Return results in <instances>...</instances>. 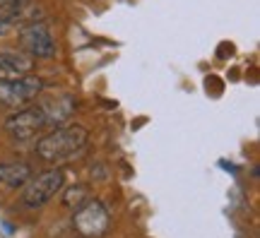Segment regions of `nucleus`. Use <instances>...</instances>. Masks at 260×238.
Listing matches in <instances>:
<instances>
[{"label": "nucleus", "mask_w": 260, "mask_h": 238, "mask_svg": "<svg viewBox=\"0 0 260 238\" xmlns=\"http://www.w3.org/2000/svg\"><path fill=\"white\" fill-rule=\"evenodd\" d=\"M89 142V132L82 125H56L37 142V156L48 164L68 161L82 152Z\"/></svg>", "instance_id": "nucleus-1"}, {"label": "nucleus", "mask_w": 260, "mask_h": 238, "mask_svg": "<svg viewBox=\"0 0 260 238\" xmlns=\"http://www.w3.org/2000/svg\"><path fill=\"white\" fill-rule=\"evenodd\" d=\"M65 183V174L60 168H51L39 174L37 178H29L27 183L22 185V205L27 210H41L46 202H51L58 192L63 190Z\"/></svg>", "instance_id": "nucleus-2"}, {"label": "nucleus", "mask_w": 260, "mask_h": 238, "mask_svg": "<svg viewBox=\"0 0 260 238\" xmlns=\"http://www.w3.org/2000/svg\"><path fill=\"white\" fill-rule=\"evenodd\" d=\"M46 125V113L41 109V104H29V106L15 109V113L5 120V132L17 142H27L37 138V132H41Z\"/></svg>", "instance_id": "nucleus-3"}, {"label": "nucleus", "mask_w": 260, "mask_h": 238, "mask_svg": "<svg viewBox=\"0 0 260 238\" xmlns=\"http://www.w3.org/2000/svg\"><path fill=\"white\" fill-rule=\"evenodd\" d=\"M41 92H44V80L34 73H27L17 80L0 82V104L8 109H22L29 106Z\"/></svg>", "instance_id": "nucleus-4"}, {"label": "nucleus", "mask_w": 260, "mask_h": 238, "mask_svg": "<svg viewBox=\"0 0 260 238\" xmlns=\"http://www.w3.org/2000/svg\"><path fill=\"white\" fill-rule=\"evenodd\" d=\"M19 44L24 53L34 60H48L56 55V39L51 37V29L44 22H29L19 29Z\"/></svg>", "instance_id": "nucleus-5"}, {"label": "nucleus", "mask_w": 260, "mask_h": 238, "mask_svg": "<svg viewBox=\"0 0 260 238\" xmlns=\"http://www.w3.org/2000/svg\"><path fill=\"white\" fill-rule=\"evenodd\" d=\"M109 224H111V214L106 210V205L99 200L89 197L75 212V229L84 238H102L109 231Z\"/></svg>", "instance_id": "nucleus-6"}, {"label": "nucleus", "mask_w": 260, "mask_h": 238, "mask_svg": "<svg viewBox=\"0 0 260 238\" xmlns=\"http://www.w3.org/2000/svg\"><path fill=\"white\" fill-rule=\"evenodd\" d=\"M37 60L27 53H15V51H0V82L17 80L22 75L34 73Z\"/></svg>", "instance_id": "nucleus-7"}, {"label": "nucleus", "mask_w": 260, "mask_h": 238, "mask_svg": "<svg viewBox=\"0 0 260 238\" xmlns=\"http://www.w3.org/2000/svg\"><path fill=\"white\" fill-rule=\"evenodd\" d=\"M31 178V166L24 161H10L0 164V185H5L10 190H17Z\"/></svg>", "instance_id": "nucleus-8"}, {"label": "nucleus", "mask_w": 260, "mask_h": 238, "mask_svg": "<svg viewBox=\"0 0 260 238\" xmlns=\"http://www.w3.org/2000/svg\"><path fill=\"white\" fill-rule=\"evenodd\" d=\"M87 200H89V188L87 185H70L63 192V205L70 212H77Z\"/></svg>", "instance_id": "nucleus-9"}, {"label": "nucleus", "mask_w": 260, "mask_h": 238, "mask_svg": "<svg viewBox=\"0 0 260 238\" xmlns=\"http://www.w3.org/2000/svg\"><path fill=\"white\" fill-rule=\"evenodd\" d=\"M24 10H27V0H0V12L8 15L10 19L22 17Z\"/></svg>", "instance_id": "nucleus-10"}, {"label": "nucleus", "mask_w": 260, "mask_h": 238, "mask_svg": "<svg viewBox=\"0 0 260 238\" xmlns=\"http://www.w3.org/2000/svg\"><path fill=\"white\" fill-rule=\"evenodd\" d=\"M10 27H12V19H10L8 15H3V12H0V37H3V34H8Z\"/></svg>", "instance_id": "nucleus-11"}]
</instances>
